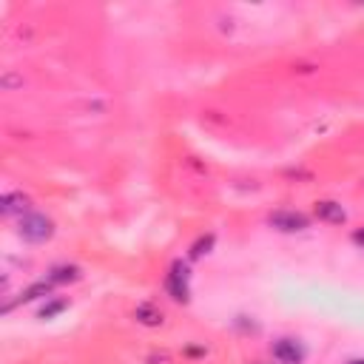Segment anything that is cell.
Returning a JSON list of instances; mask_svg holds the SVG:
<instances>
[{
  "instance_id": "1",
  "label": "cell",
  "mask_w": 364,
  "mask_h": 364,
  "mask_svg": "<svg viewBox=\"0 0 364 364\" xmlns=\"http://www.w3.org/2000/svg\"><path fill=\"white\" fill-rule=\"evenodd\" d=\"M18 234L26 239V242H49L55 237V222L46 217V214H38V211H29L26 217H21L18 222Z\"/></svg>"
},
{
  "instance_id": "2",
  "label": "cell",
  "mask_w": 364,
  "mask_h": 364,
  "mask_svg": "<svg viewBox=\"0 0 364 364\" xmlns=\"http://www.w3.org/2000/svg\"><path fill=\"white\" fill-rule=\"evenodd\" d=\"M165 290L171 293L174 302H182L186 305L191 299V271L186 262H174L168 276H165Z\"/></svg>"
},
{
  "instance_id": "3",
  "label": "cell",
  "mask_w": 364,
  "mask_h": 364,
  "mask_svg": "<svg viewBox=\"0 0 364 364\" xmlns=\"http://www.w3.org/2000/svg\"><path fill=\"white\" fill-rule=\"evenodd\" d=\"M268 225L276 228L279 234H302L310 228V217L302 214V211H290V208H282V211H273L268 217Z\"/></svg>"
},
{
  "instance_id": "4",
  "label": "cell",
  "mask_w": 364,
  "mask_h": 364,
  "mask_svg": "<svg viewBox=\"0 0 364 364\" xmlns=\"http://www.w3.org/2000/svg\"><path fill=\"white\" fill-rule=\"evenodd\" d=\"M271 350L279 364H302L305 361V347L296 339H276Z\"/></svg>"
},
{
  "instance_id": "5",
  "label": "cell",
  "mask_w": 364,
  "mask_h": 364,
  "mask_svg": "<svg viewBox=\"0 0 364 364\" xmlns=\"http://www.w3.org/2000/svg\"><path fill=\"white\" fill-rule=\"evenodd\" d=\"M32 208V200L21 191H12V194H4L0 197V214L4 217H26Z\"/></svg>"
},
{
  "instance_id": "6",
  "label": "cell",
  "mask_w": 364,
  "mask_h": 364,
  "mask_svg": "<svg viewBox=\"0 0 364 364\" xmlns=\"http://www.w3.org/2000/svg\"><path fill=\"white\" fill-rule=\"evenodd\" d=\"M316 217H319L322 222H327V225H341V222H347V211H344L339 203H333V200L316 203Z\"/></svg>"
},
{
  "instance_id": "7",
  "label": "cell",
  "mask_w": 364,
  "mask_h": 364,
  "mask_svg": "<svg viewBox=\"0 0 364 364\" xmlns=\"http://www.w3.org/2000/svg\"><path fill=\"white\" fill-rule=\"evenodd\" d=\"M134 319L140 322V324H145V327H159L162 324V310L159 307H154V305H137V310H134Z\"/></svg>"
},
{
  "instance_id": "8",
  "label": "cell",
  "mask_w": 364,
  "mask_h": 364,
  "mask_svg": "<svg viewBox=\"0 0 364 364\" xmlns=\"http://www.w3.org/2000/svg\"><path fill=\"white\" fill-rule=\"evenodd\" d=\"M46 279H49L52 285H69V282H77V279H80V268H77V265H57V268L49 271Z\"/></svg>"
},
{
  "instance_id": "9",
  "label": "cell",
  "mask_w": 364,
  "mask_h": 364,
  "mask_svg": "<svg viewBox=\"0 0 364 364\" xmlns=\"http://www.w3.org/2000/svg\"><path fill=\"white\" fill-rule=\"evenodd\" d=\"M52 290H55V285H52L49 279H43V282H35L32 288H26V290H23V296H21V302H35V299H43V296H52Z\"/></svg>"
},
{
  "instance_id": "10",
  "label": "cell",
  "mask_w": 364,
  "mask_h": 364,
  "mask_svg": "<svg viewBox=\"0 0 364 364\" xmlns=\"http://www.w3.org/2000/svg\"><path fill=\"white\" fill-rule=\"evenodd\" d=\"M211 248H214V234L200 237V239L191 245V259H203L205 254H211Z\"/></svg>"
},
{
  "instance_id": "11",
  "label": "cell",
  "mask_w": 364,
  "mask_h": 364,
  "mask_svg": "<svg viewBox=\"0 0 364 364\" xmlns=\"http://www.w3.org/2000/svg\"><path fill=\"white\" fill-rule=\"evenodd\" d=\"M66 307H69L66 299H52V302H46V305L40 307V319H55V316H60Z\"/></svg>"
},
{
  "instance_id": "12",
  "label": "cell",
  "mask_w": 364,
  "mask_h": 364,
  "mask_svg": "<svg viewBox=\"0 0 364 364\" xmlns=\"http://www.w3.org/2000/svg\"><path fill=\"white\" fill-rule=\"evenodd\" d=\"M353 242H356V245H364V228H361V231H356V234H353Z\"/></svg>"
},
{
  "instance_id": "13",
  "label": "cell",
  "mask_w": 364,
  "mask_h": 364,
  "mask_svg": "<svg viewBox=\"0 0 364 364\" xmlns=\"http://www.w3.org/2000/svg\"><path fill=\"white\" fill-rule=\"evenodd\" d=\"M347 364H364V358H353V361H347Z\"/></svg>"
}]
</instances>
